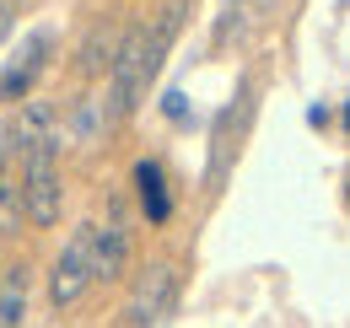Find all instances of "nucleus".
<instances>
[{
    "label": "nucleus",
    "mask_w": 350,
    "mask_h": 328,
    "mask_svg": "<svg viewBox=\"0 0 350 328\" xmlns=\"http://www.w3.org/2000/svg\"><path fill=\"white\" fill-rule=\"evenodd\" d=\"M108 97H103V119H124L135 108V97L146 92V27H135L113 43V59H108Z\"/></svg>",
    "instance_id": "obj_1"
},
{
    "label": "nucleus",
    "mask_w": 350,
    "mask_h": 328,
    "mask_svg": "<svg viewBox=\"0 0 350 328\" xmlns=\"http://www.w3.org/2000/svg\"><path fill=\"white\" fill-rule=\"evenodd\" d=\"M54 146L59 135H44L33 151H27V183H22V215L33 226H54L59 215V183H54Z\"/></svg>",
    "instance_id": "obj_2"
},
{
    "label": "nucleus",
    "mask_w": 350,
    "mask_h": 328,
    "mask_svg": "<svg viewBox=\"0 0 350 328\" xmlns=\"http://www.w3.org/2000/svg\"><path fill=\"white\" fill-rule=\"evenodd\" d=\"M173 307H178V275H173V264H151V269L140 275L135 296L124 301V323H135V328L167 323Z\"/></svg>",
    "instance_id": "obj_3"
},
{
    "label": "nucleus",
    "mask_w": 350,
    "mask_h": 328,
    "mask_svg": "<svg viewBox=\"0 0 350 328\" xmlns=\"http://www.w3.org/2000/svg\"><path fill=\"white\" fill-rule=\"evenodd\" d=\"M87 264H92V280H119L124 264H130V226L113 215L108 226L92 221V237H87Z\"/></svg>",
    "instance_id": "obj_4"
},
{
    "label": "nucleus",
    "mask_w": 350,
    "mask_h": 328,
    "mask_svg": "<svg viewBox=\"0 0 350 328\" xmlns=\"http://www.w3.org/2000/svg\"><path fill=\"white\" fill-rule=\"evenodd\" d=\"M87 237H92V226H81V232L70 237V247L59 253V264H54V280H49V296H54V307H70V301L87 290V280H92Z\"/></svg>",
    "instance_id": "obj_5"
},
{
    "label": "nucleus",
    "mask_w": 350,
    "mask_h": 328,
    "mask_svg": "<svg viewBox=\"0 0 350 328\" xmlns=\"http://www.w3.org/2000/svg\"><path fill=\"white\" fill-rule=\"evenodd\" d=\"M44 49H49V33H33V38L22 43V54H16V59L0 70V97H11V102H16V97L33 86L38 65H44Z\"/></svg>",
    "instance_id": "obj_6"
},
{
    "label": "nucleus",
    "mask_w": 350,
    "mask_h": 328,
    "mask_svg": "<svg viewBox=\"0 0 350 328\" xmlns=\"http://www.w3.org/2000/svg\"><path fill=\"white\" fill-rule=\"evenodd\" d=\"M135 189H140V210L151 215V226H162L173 215V200H167V178L157 162H140L135 167Z\"/></svg>",
    "instance_id": "obj_7"
},
{
    "label": "nucleus",
    "mask_w": 350,
    "mask_h": 328,
    "mask_svg": "<svg viewBox=\"0 0 350 328\" xmlns=\"http://www.w3.org/2000/svg\"><path fill=\"white\" fill-rule=\"evenodd\" d=\"M22 318H27V269L11 264L0 280V328H16Z\"/></svg>",
    "instance_id": "obj_8"
},
{
    "label": "nucleus",
    "mask_w": 350,
    "mask_h": 328,
    "mask_svg": "<svg viewBox=\"0 0 350 328\" xmlns=\"http://www.w3.org/2000/svg\"><path fill=\"white\" fill-rule=\"evenodd\" d=\"M108 59H113V33H108V22H97L92 38L81 43V65H87V70H103Z\"/></svg>",
    "instance_id": "obj_9"
},
{
    "label": "nucleus",
    "mask_w": 350,
    "mask_h": 328,
    "mask_svg": "<svg viewBox=\"0 0 350 328\" xmlns=\"http://www.w3.org/2000/svg\"><path fill=\"white\" fill-rule=\"evenodd\" d=\"M103 124H108V119H103V102H87V108L76 113V124H70V135H76V140H92Z\"/></svg>",
    "instance_id": "obj_10"
},
{
    "label": "nucleus",
    "mask_w": 350,
    "mask_h": 328,
    "mask_svg": "<svg viewBox=\"0 0 350 328\" xmlns=\"http://www.w3.org/2000/svg\"><path fill=\"white\" fill-rule=\"evenodd\" d=\"M16 226H22V200L0 194V232H16Z\"/></svg>",
    "instance_id": "obj_11"
},
{
    "label": "nucleus",
    "mask_w": 350,
    "mask_h": 328,
    "mask_svg": "<svg viewBox=\"0 0 350 328\" xmlns=\"http://www.w3.org/2000/svg\"><path fill=\"white\" fill-rule=\"evenodd\" d=\"M162 113H167L173 124L189 119V102H183V92H167V97H162Z\"/></svg>",
    "instance_id": "obj_12"
},
{
    "label": "nucleus",
    "mask_w": 350,
    "mask_h": 328,
    "mask_svg": "<svg viewBox=\"0 0 350 328\" xmlns=\"http://www.w3.org/2000/svg\"><path fill=\"white\" fill-rule=\"evenodd\" d=\"M307 124H312V129H323V124H329V108H323V102H312V108H307Z\"/></svg>",
    "instance_id": "obj_13"
},
{
    "label": "nucleus",
    "mask_w": 350,
    "mask_h": 328,
    "mask_svg": "<svg viewBox=\"0 0 350 328\" xmlns=\"http://www.w3.org/2000/svg\"><path fill=\"white\" fill-rule=\"evenodd\" d=\"M5 33H11V5L0 0V43H5Z\"/></svg>",
    "instance_id": "obj_14"
},
{
    "label": "nucleus",
    "mask_w": 350,
    "mask_h": 328,
    "mask_svg": "<svg viewBox=\"0 0 350 328\" xmlns=\"http://www.w3.org/2000/svg\"><path fill=\"white\" fill-rule=\"evenodd\" d=\"M226 5H237V0H226Z\"/></svg>",
    "instance_id": "obj_15"
}]
</instances>
